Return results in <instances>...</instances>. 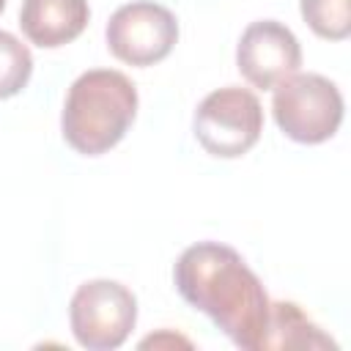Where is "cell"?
Masks as SVG:
<instances>
[{
	"label": "cell",
	"instance_id": "3957f363",
	"mask_svg": "<svg viewBox=\"0 0 351 351\" xmlns=\"http://www.w3.org/2000/svg\"><path fill=\"white\" fill-rule=\"evenodd\" d=\"M271 90V112L285 137L304 145H318L340 129L343 93L329 77L296 71Z\"/></svg>",
	"mask_w": 351,
	"mask_h": 351
},
{
	"label": "cell",
	"instance_id": "4fadbf2b",
	"mask_svg": "<svg viewBox=\"0 0 351 351\" xmlns=\"http://www.w3.org/2000/svg\"><path fill=\"white\" fill-rule=\"evenodd\" d=\"M3 8H5V0H0V14H3Z\"/></svg>",
	"mask_w": 351,
	"mask_h": 351
},
{
	"label": "cell",
	"instance_id": "9c48e42d",
	"mask_svg": "<svg viewBox=\"0 0 351 351\" xmlns=\"http://www.w3.org/2000/svg\"><path fill=\"white\" fill-rule=\"evenodd\" d=\"M266 348H335V340L324 335L321 326L310 321L299 304L271 302L261 351Z\"/></svg>",
	"mask_w": 351,
	"mask_h": 351
},
{
	"label": "cell",
	"instance_id": "6da1fadb",
	"mask_svg": "<svg viewBox=\"0 0 351 351\" xmlns=\"http://www.w3.org/2000/svg\"><path fill=\"white\" fill-rule=\"evenodd\" d=\"M173 280L184 302L206 313L233 346L261 351L271 299L233 247L219 241L186 247L173 266Z\"/></svg>",
	"mask_w": 351,
	"mask_h": 351
},
{
	"label": "cell",
	"instance_id": "30bf717a",
	"mask_svg": "<svg viewBox=\"0 0 351 351\" xmlns=\"http://www.w3.org/2000/svg\"><path fill=\"white\" fill-rule=\"evenodd\" d=\"M302 19L310 30L329 41H343L351 33V0H302Z\"/></svg>",
	"mask_w": 351,
	"mask_h": 351
},
{
	"label": "cell",
	"instance_id": "5b68a950",
	"mask_svg": "<svg viewBox=\"0 0 351 351\" xmlns=\"http://www.w3.org/2000/svg\"><path fill=\"white\" fill-rule=\"evenodd\" d=\"M69 324L88 351L121 348L137 324V299L115 280H88L69 302Z\"/></svg>",
	"mask_w": 351,
	"mask_h": 351
},
{
	"label": "cell",
	"instance_id": "8992f818",
	"mask_svg": "<svg viewBox=\"0 0 351 351\" xmlns=\"http://www.w3.org/2000/svg\"><path fill=\"white\" fill-rule=\"evenodd\" d=\"M107 49L129 66H154L165 60L178 41V22L170 8L134 0L112 11L107 30Z\"/></svg>",
	"mask_w": 351,
	"mask_h": 351
},
{
	"label": "cell",
	"instance_id": "277c9868",
	"mask_svg": "<svg viewBox=\"0 0 351 351\" xmlns=\"http://www.w3.org/2000/svg\"><path fill=\"white\" fill-rule=\"evenodd\" d=\"M197 143L219 159L244 156L263 132L261 99L241 85L211 90L195 110L192 121Z\"/></svg>",
	"mask_w": 351,
	"mask_h": 351
},
{
	"label": "cell",
	"instance_id": "ba28073f",
	"mask_svg": "<svg viewBox=\"0 0 351 351\" xmlns=\"http://www.w3.org/2000/svg\"><path fill=\"white\" fill-rule=\"evenodd\" d=\"M90 19L88 0H22L19 27L30 44L55 49L74 41Z\"/></svg>",
	"mask_w": 351,
	"mask_h": 351
},
{
	"label": "cell",
	"instance_id": "52a82bcc",
	"mask_svg": "<svg viewBox=\"0 0 351 351\" xmlns=\"http://www.w3.org/2000/svg\"><path fill=\"white\" fill-rule=\"evenodd\" d=\"M236 66L241 77L261 90H271L302 66V47L291 27L277 19L250 22L236 47Z\"/></svg>",
	"mask_w": 351,
	"mask_h": 351
},
{
	"label": "cell",
	"instance_id": "7c38bea8",
	"mask_svg": "<svg viewBox=\"0 0 351 351\" xmlns=\"http://www.w3.org/2000/svg\"><path fill=\"white\" fill-rule=\"evenodd\" d=\"M143 348H148V346H184V348H189L192 343L186 340V337H181V335H170V332H162V335H151V337H145L143 343H140Z\"/></svg>",
	"mask_w": 351,
	"mask_h": 351
},
{
	"label": "cell",
	"instance_id": "8fae6325",
	"mask_svg": "<svg viewBox=\"0 0 351 351\" xmlns=\"http://www.w3.org/2000/svg\"><path fill=\"white\" fill-rule=\"evenodd\" d=\"M33 74V55L14 33L0 30V99L16 96Z\"/></svg>",
	"mask_w": 351,
	"mask_h": 351
},
{
	"label": "cell",
	"instance_id": "7a4b0ae2",
	"mask_svg": "<svg viewBox=\"0 0 351 351\" xmlns=\"http://www.w3.org/2000/svg\"><path fill=\"white\" fill-rule=\"evenodd\" d=\"M137 88L118 69L82 71L63 101V140L85 156H99L115 148L137 115Z\"/></svg>",
	"mask_w": 351,
	"mask_h": 351
}]
</instances>
